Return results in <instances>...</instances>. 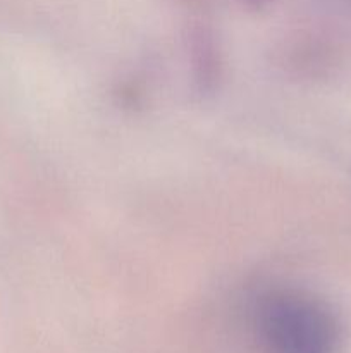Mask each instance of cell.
<instances>
[{
    "label": "cell",
    "mask_w": 351,
    "mask_h": 353,
    "mask_svg": "<svg viewBox=\"0 0 351 353\" xmlns=\"http://www.w3.org/2000/svg\"><path fill=\"white\" fill-rule=\"evenodd\" d=\"M265 338L272 353H339L341 331L322 307L292 303L265 316Z\"/></svg>",
    "instance_id": "cell-1"
}]
</instances>
